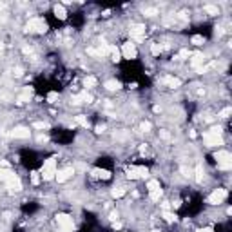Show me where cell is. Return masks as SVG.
<instances>
[{
    "label": "cell",
    "instance_id": "obj_39",
    "mask_svg": "<svg viewBox=\"0 0 232 232\" xmlns=\"http://www.w3.org/2000/svg\"><path fill=\"white\" fill-rule=\"evenodd\" d=\"M178 18L185 22V20H189V17H187V13H185V11H181V13H178Z\"/></svg>",
    "mask_w": 232,
    "mask_h": 232
},
{
    "label": "cell",
    "instance_id": "obj_1",
    "mask_svg": "<svg viewBox=\"0 0 232 232\" xmlns=\"http://www.w3.org/2000/svg\"><path fill=\"white\" fill-rule=\"evenodd\" d=\"M216 161H218V167L223 169V171H229L232 167V156L229 151H218L216 153Z\"/></svg>",
    "mask_w": 232,
    "mask_h": 232
},
{
    "label": "cell",
    "instance_id": "obj_22",
    "mask_svg": "<svg viewBox=\"0 0 232 232\" xmlns=\"http://www.w3.org/2000/svg\"><path fill=\"white\" fill-rule=\"evenodd\" d=\"M96 83H98V80L95 76H85V80H83V85L85 87H95Z\"/></svg>",
    "mask_w": 232,
    "mask_h": 232
},
{
    "label": "cell",
    "instance_id": "obj_33",
    "mask_svg": "<svg viewBox=\"0 0 232 232\" xmlns=\"http://www.w3.org/2000/svg\"><path fill=\"white\" fill-rule=\"evenodd\" d=\"M33 127H35V129H47L49 125H47L45 122H35V123H33Z\"/></svg>",
    "mask_w": 232,
    "mask_h": 232
},
{
    "label": "cell",
    "instance_id": "obj_23",
    "mask_svg": "<svg viewBox=\"0 0 232 232\" xmlns=\"http://www.w3.org/2000/svg\"><path fill=\"white\" fill-rule=\"evenodd\" d=\"M111 194H113V198H123L125 196V189L123 187H114Z\"/></svg>",
    "mask_w": 232,
    "mask_h": 232
},
{
    "label": "cell",
    "instance_id": "obj_27",
    "mask_svg": "<svg viewBox=\"0 0 232 232\" xmlns=\"http://www.w3.org/2000/svg\"><path fill=\"white\" fill-rule=\"evenodd\" d=\"M205 13H209V15H218V7L207 4V6H205Z\"/></svg>",
    "mask_w": 232,
    "mask_h": 232
},
{
    "label": "cell",
    "instance_id": "obj_17",
    "mask_svg": "<svg viewBox=\"0 0 232 232\" xmlns=\"http://www.w3.org/2000/svg\"><path fill=\"white\" fill-rule=\"evenodd\" d=\"M93 176L102 178V180H109V178H111V172L105 171V169H95V171H93Z\"/></svg>",
    "mask_w": 232,
    "mask_h": 232
},
{
    "label": "cell",
    "instance_id": "obj_16",
    "mask_svg": "<svg viewBox=\"0 0 232 232\" xmlns=\"http://www.w3.org/2000/svg\"><path fill=\"white\" fill-rule=\"evenodd\" d=\"M55 15H56V18L64 20L67 17V11H65V7H64L62 4H56V6H55Z\"/></svg>",
    "mask_w": 232,
    "mask_h": 232
},
{
    "label": "cell",
    "instance_id": "obj_34",
    "mask_svg": "<svg viewBox=\"0 0 232 232\" xmlns=\"http://www.w3.org/2000/svg\"><path fill=\"white\" fill-rule=\"evenodd\" d=\"M47 100H49L51 103H55V102L58 100V93H55V91H53V93H49V95H47Z\"/></svg>",
    "mask_w": 232,
    "mask_h": 232
},
{
    "label": "cell",
    "instance_id": "obj_42",
    "mask_svg": "<svg viewBox=\"0 0 232 232\" xmlns=\"http://www.w3.org/2000/svg\"><path fill=\"white\" fill-rule=\"evenodd\" d=\"M223 35V27H216V37H221Z\"/></svg>",
    "mask_w": 232,
    "mask_h": 232
},
{
    "label": "cell",
    "instance_id": "obj_29",
    "mask_svg": "<svg viewBox=\"0 0 232 232\" xmlns=\"http://www.w3.org/2000/svg\"><path fill=\"white\" fill-rule=\"evenodd\" d=\"M191 56V51H189V49H181V51H180V55H178V60H185V58H189Z\"/></svg>",
    "mask_w": 232,
    "mask_h": 232
},
{
    "label": "cell",
    "instance_id": "obj_48",
    "mask_svg": "<svg viewBox=\"0 0 232 232\" xmlns=\"http://www.w3.org/2000/svg\"><path fill=\"white\" fill-rule=\"evenodd\" d=\"M2 49H4V44H2V42H0V51H2Z\"/></svg>",
    "mask_w": 232,
    "mask_h": 232
},
{
    "label": "cell",
    "instance_id": "obj_47",
    "mask_svg": "<svg viewBox=\"0 0 232 232\" xmlns=\"http://www.w3.org/2000/svg\"><path fill=\"white\" fill-rule=\"evenodd\" d=\"M58 232H73V230H67V229H60Z\"/></svg>",
    "mask_w": 232,
    "mask_h": 232
},
{
    "label": "cell",
    "instance_id": "obj_4",
    "mask_svg": "<svg viewBox=\"0 0 232 232\" xmlns=\"http://www.w3.org/2000/svg\"><path fill=\"white\" fill-rule=\"evenodd\" d=\"M56 221H58V225H60V229H67V230H73L75 229L73 218L69 214H56Z\"/></svg>",
    "mask_w": 232,
    "mask_h": 232
},
{
    "label": "cell",
    "instance_id": "obj_38",
    "mask_svg": "<svg viewBox=\"0 0 232 232\" xmlns=\"http://www.w3.org/2000/svg\"><path fill=\"white\" fill-rule=\"evenodd\" d=\"M181 172H183L185 178H191V176H192V171H191V169H187V167H181Z\"/></svg>",
    "mask_w": 232,
    "mask_h": 232
},
{
    "label": "cell",
    "instance_id": "obj_14",
    "mask_svg": "<svg viewBox=\"0 0 232 232\" xmlns=\"http://www.w3.org/2000/svg\"><path fill=\"white\" fill-rule=\"evenodd\" d=\"M203 62H205V55L203 53H194L192 58H191V65H192L194 69H199L203 65Z\"/></svg>",
    "mask_w": 232,
    "mask_h": 232
},
{
    "label": "cell",
    "instance_id": "obj_2",
    "mask_svg": "<svg viewBox=\"0 0 232 232\" xmlns=\"http://www.w3.org/2000/svg\"><path fill=\"white\" fill-rule=\"evenodd\" d=\"M25 31H29V33H45L47 24H45L44 18H31L25 25Z\"/></svg>",
    "mask_w": 232,
    "mask_h": 232
},
{
    "label": "cell",
    "instance_id": "obj_30",
    "mask_svg": "<svg viewBox=\"0 0 232 232\" xmlns=\"http://www.w3.org/2000/svg\"><path fill=\"white\" fill-rule=\"evenodd\" d=\"M151 127H153V125H151V122H141V125H140V129H141L143 133H149V131H151Z\"/></svg>",
    "mask_w": 232,
    "mask_h": 232
},
{
    "label": "cell",
    "instance_id": "obj_19",
    "mask_svg": "<svg viewBox=\"0 0 232 232\" xmlns=\"http://www.w3.org/2000/svg\"><path fill=\"white\" fill-rule=\"evenodd\" d=\"M203 178H205V171H203V165H201V163H198V165H196V180H198V181L201 183V181H203Z\"/></svg>",
    "mask_w": 232,
    "mask_h": 232
},
{
    "label": "cell",
    "instance_id": "obj_26",
    "mask_svg": "<svg viewBox=\"0 0 232 232\" xmlns=\"http://www.w3.org/2000/svg\"><path fill=\"white\" fill-rule=\"evenodd\" d=\"M163 218H165V219H167L169 223H174V221L178 219V218H176V214H172V212H167V211L163 212Z\"/></svg>",
    "mask_w": 232,
    "mask_h": 232
},
{
    "label": "cell",
    "instance_id": "obj_11",
    "mask_svg": "<svg viewBox=\"0 0 232 232\" xmlns=\"http://www.w3.org/2000/svg\"><path fill=\"white\" fill-rule=\"evenodd\" d=\"M73 174H75V169H73V167H67V169H64V171H58V172L55 174V178H56L60 183H64V181H67Z\"/></svg>",
    "mask_w": 232,
    "mask_h": 232
},
{
    "label": "cell",
    "instance_id": "obj_6",
    "mask_svg": "<svg viewBox=\"0 0 232 232\" xmlns=\"http://www.w3.org/2000/svg\"><path fill=\"white\" fill-rule=\"evenodd\" d=\"M120 55H123V58H129V60H134L138 56V51H136L134 44H131V42H125L123 45H122V53Z\"/></svg>",
    "mask_w": 232,
    "mask_h": 232
},
{
    "label": "cell",
    "instance_id": "obj_13",
    "mask_svg": "<svg viewBox=\"0 0 232 232\" xmlns=\"http://www.w3.org/2000/svg\"><path fill=\"white\" fill-rule=\"evenodd\" d=\"M131 35H133L134 38L141 40V37L145 35V25H141V24H133V25H131Z\"/></svg>",
    "mask_w": 232,
    "mask_h": 232
},
{
    "label": "cell",
    "instance_id": "obj_44",
    "mask_svg": "<svg viewBox=\"0 0 232 232\" xmlns=\"http://www.w3.org/2000/svg\"><path fill=\"white\" fill-rule=\"evenodd\" d=\"M38 141H47V136H45V134H40V136H38Z\"/></svg>",
    "mask_w": 232,
    "mask_h": 232
},
{
    "label": "cell",
    "instance_id": "obj_25",
    "mask_svg": "<svg viewBox=\"0 0 232 232\" xmlns=\"http://www.w3.org/2000/svg\"><path fill=\"white\" fill-rule=\"evenodd\" d=\"M149 196H151V199H153V201H158V199L161 198V189H158V191H151Z\"/></svg>",
    "mask_w": 232,
    "mask_h": 232
},
{
    "label": "cell",
    "instance_id": "obj_40",
    "mask_svg": "<svg viewBox=\"0 0 232 232\" xmlns=\"http://www.w3.org/2000/svg\"><path fill=\"white\" fill-rule=\"evenodd\" d=\"M221 131H223V129H221L219 125H216V127H212V129H211V133H216V134H221Z\"/></svg>",
    "mask_w": 232,
    "mask_h": 232
},
{
    "label": "cell",
    "instance_id": "obj_5",
    "mask_svg": "<svg viewBox=\"0 0 232 232\" xmlns=\"http://www.w3.org/2000/svg\"><path fill=\"white\" fill-rule=\"evenodd\" d=\"M203 140H205V143H207L209 147L223 145V138H221V134H216V133H211V131L203 134Z\"/></svg>",
    "mask_w": 232,
    "mask_h": 232
},
{
    "label": "cell",
    "instance_id": "obj_9",
    "mask_svg": "<svg viewBox=\"0 0 232 232\" xmlns=\"http://www.w3.org/2000/svg\"><path fill=\"white\" fill-rule=\"evenodd\" d=\"M11 138H22V140H25V138H29L31 136V131L27 129V127H15L11 133H9Z\"/></svg>",
    "mask_w": 232,
    "mask_h": 232
},
{
    "label": "cell",
    "instance_id": "obj_12",
    "mask_svg": "<svg viewBox=\"0 0 232 232\" xmlns=\"http://www.w3.org/2000/svg\"><path fill=\"white\" fill-rule=\"evenodd\" d=\"M93 102V96L89 93H80L76 96H73V103L75 105H80V103H91Z\"/></svg>",
    "mask_w": 232,
    "mask_h": 232
},
{
    "label": "cell",
    "instance_id": "obj_45",
    "mask_svg": "<svg viewBox=\"0 0 232 232\" xmlns=\"http://www.w3.org/2000/svg\"><path fill=\"white\" fill-rule=\"evenodd\" d=\"M111 219L116 221V219H118V212H111Z\"/></svg>",
    "mask_w": 232,
    "mask_h": 232
},
{
    "label": "cell",
    "instance_id": "obj_3",
    "mask_svg": "<svg viewBox=\"0 0 232 232\" xmlns=\"http://www.w3.org/2000/svg\"><path fill=\"white\" fill-rule=\"evenodd\" d=\"M55 163H56V160H55V158H49V160L44 163V172H42V178H44L45 181L55 178V174H56V171H55Z\"/></svg>",
    "mask_w": 232,
    "mask_h": 232
},
{
    "label": "cell",
    "instance_id": "obj_36",
    "mask_svg": "<svg viewBox=\"0 0 232 232\" xmlns=\"http://www.w3.org/2000/svg\"><path fill=\"white\" fill-rule=\"evenodd\" d=\"M230 113H232V109H230V107H227V109H223V111L219 113V118H229Z\"/></svg>",
    "mask_w": 232,
    "mask_h": 232
},
{
    "label": "cell",
    "instance_id": "obj_43",
    "mask_svg": "<svg viewBox=\"0 0 232 232\" xmlns=\"http://www.w3.org/2000/svg\"><path fill=\"white\" fill-rule=\"evenodd\" d=\"M160 134H161V138H163V140H169V133H167V131H161Z\"/></svg>",
    "mask_w": 232,
    "mask_h": 232
},
{
    "label": "cell",
    "instance_id": "obj_37",
    "mask_svg": "<svg viewBox=\"0 0 232 232\" xmlns=\"http://www.w3.org/2000/svg\"><path fill=\"white\" fill-rule=\"evenodd\" d=\"M145 15L147 17H154V15H158V11H156L154 7H149V9H145Z\"/></svg>",
    "mask_w": 232,
    "mask_h": 232
},
{
    "label": "cell",
    "instance_id": "obj_31",
    "mask_svg": "<svg viewBox=\"0 0 232 232\" xmlns=\"http://www.w3.org/2000/svg\"><path fill=\"white\" fill-rule=\"evenodd\" d=\"M192 44L194 45H201V44H203V37H201V35H194L192 37Z\"/></svg>",
    "mask_w": 232,
    "mask_h": 232
},
{
    "label": "cell",
    "instance_id": "obj_10",
    "mask_svg": "<svg viewBox=\"0 0 232 232\" xmlns=\"http://www.w3.org/2000/svg\"><path fill=\"white\" fill-rule=\"evenodd\" d=\"M145 176H147V169H143V167H131V169L127 171V178H131V180L145 178Z\"/></svg>",
    "mask_w": 232,
    "mask_h": 232
},
{
    "label": "cell",
    "instance_id": "obj_18",
    "mask_svg": "<svg viewBox=\"0 0 232 232\" xmlns=\"http://www.w3.org/2000/svg\"><path fill=\"white\" fill-rule=\"evenodd\" d=\"M105 89H109V91H118V89H120V82H118V80H107V82H105Z\"/></svg>",
    "mask_w": 232,
    "mask_h": 232
},
{
    "label": "cell",
    "instance_id": "obj_8",
    "mask_svg": "<svg viewBox=\"0 0 232 232\" xmlns=\"http://www.w3.org/2000/svg\"><path fill=\"white\" fill-rule=\"evenodd\" d=\"M225 198H227V191H225V189H218V191H214V192L209 196L207 201H209L211 205H219Z\"/></svg>",
    "mask_w": 232,
    "mask_h": 232
},
{
    "label": "cell",
    "instance_id": "obj_15",
    "mask_svg": "<svg viewBox=\"0 0 232 232\" xmlns=\"http://www.w3.org/2000/svg\"><path fill=\"white\" fill-rule=\"evenodd\" d=\"M163 82H165L169 87H172V89H176V87H180V85H181V80H180V78H176V76H165V78H163Z\"/></svg>",
    "mask_w": 232,
    "mask_h": 232
},
{
    "label": "cell",
    "instance_id": "obj_41",
    "mask_svg": "<svg viewBox=\"0 0 232 232\" xmlns=\"http://www.w3.org/2000/svg\"><path fill=\"white\" fill-rule=\"evenodd\" d=\"M22 73H24L22 67H17V69H15V76H22Z\"/></svg>",
    "mask_w": 232,
    "mask_h": 232
},
{
    "label": "cell",
    "instance_id": "obj_24",
    "mask_svg": "<svg viewBox=\"0 0 232 232\" xmlns=\"http://www.w3.org/2000/svg\"><path fill=\"white\" fill-rule=\"evenodd\" d=\"M147 189H149V192H151V191H158V189H161V187H160V181H158V180H151V181L147 183Z\"/></svg>",
    "mask_w": 232,
    "mask_h": 232
},
{
    "label": "cell",
    "instance_id": "obj_20",
    "mask_svg": "<svg viewBox=\"0 0 232 232\" xmlns=\"http://www.w3.org/2000/svg\"><path fill=\"white\" fill-rule=\"evenodd\" d=\"M29 98H31V89H25L18 96V102L17 103H25V102H29Z\"/></svg>",
    "mask_w": 232,
    "mask_h": 232
},
{
    "label": "cell",
    "instance_id": "obj_46",
    "mask_svg": "<svg viewBox=\"0 0 232 232\" xmlns=\"http://www.w3.org/2000/svg\"><path fill=\"white\" fill-rule=\"evenodd\" d=\"M198 232H214L211 227H207V229H201V230H198Z\"/></svg>",
    "mask_w": 232,
    "mask_h": 232
},
{
    "label": "cell",
    "instance_id": "obj_28",
    "mask_svg": "<svg viewBox=\"0 0 232 232\" xmlns=\"http://www.w3.org/2000/svg\"><path fill=\"white\" fill-rule=\"evenodd\" d=\"M76 123H80V125H82V127H89V122H87V118H85V116H76Z\"/></svg>",
    "mask_w": 232,
    "mask_h": 232
},
{
    "label": "cell",
    "instance_id": "obj_21",
    "mask_svg": "<svg viewBox=\"0 0 232 232\" xmlns=\"http://www.w3.org/2000/svg\"><path fill=\"white\" fill-rule=\"evenodd\" d=\"M109 55L113 56L114 62H118V60H120V49H118L116 45H109Z\"/></svg>",
    "mask_w": 232,
    "mask_h": 232
},
{
    "label": "cell",
    "instance_id": "obj_32",
    "mask_svg": "<svg viewBox=\"0 0 232 232\" xmlns=\"http://www.w3.org/2000/svg\"><path fill=\"white\" fill-rule=\"evenodd\" d=\"M151 53H153V55H160V53H161V45L153 44V45H151Z\"/></svg>",
    "mask_w": 232,
    "mask_h": 232
},
{
    "label": "cell",
    "instance_id": "obj_35",
    "mask_svg": "<svg viewBox=\"0 0 232 232\" xmlns=\"http://www.w3.org/2000/svg\"><path fill=\"white\" fill-rule=\"evenodd\" d=\"M31 181H33L35 185H38L40 183V172H33L31 174Z\"/></svg>",
    "mask_w": 232,
    "mask_h": 232
},
{
    "label": "cell",
    "instance_id": "obj_7",
    "mask_svg": "<svg viewBox=\"0 0 232 232\" xmlns=\"http://www.w3.org/2000/svg\"><path fill=\"white\" fill-rule=\"evenodd\" d=\"M6 185H7V189H9L11 192H18V191H22V181H20L18 176H15V174H11V176L6 180Z\"/></svg>",
    "mask_w": 232,
    "mask_h": 232
}]
</instances>
